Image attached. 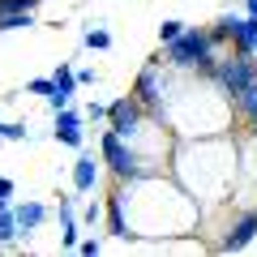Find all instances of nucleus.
Here are the masks:
<instances>
[{
	"label": "nucleus",
	"instance_id": "15",
	"mask_svg": "<svg viewBox=\"0 0 257 257\" xmlns=\"http://www.w3.org/2000/svg\"><path fill=\"white\" fill-rule=\"evenodd\" d=\"M18 236H22V227H18L13 206H9V210H0V248H18Z\"/></svg>",
	"mask_w": 257,
	"mask_h": 257
},
{
	"label": "nucleus",
	"instance_id": "1",
	"mask_svg": "<svg viewBox=\"0 0 257 257\" xmlns=\"http://www.w3.org/2000/svg\"><path fill=\"white\" fill-rule=\"evenodd\" d=\"M107 236L138 240V244H172V240L202 236V206L172 172H142L128 180H111L107 193Z\"/></svg>",
	"mask_w": 257,
	"mask_h": 257
},
{
	"label": "nucleus",
	"instance_id": "21",
	"mask_svg": "<svg viewBox=\"0 0 257 257\" xmlns=\"http://www.w3.org/2000/svg\"><path fill=\"white\" fill-rule=\"evenodd\" d=\"M103 210H107L103 202H90V206L82 210V227H99V223H103Z\"/></svg>",
	"mask_w": 257,
	"mask_h": 257
},
{
	"label": "nucleus",
	"instance_id": "26",
	"mask_svg": "<svg viewBox=\"0 0 257 257\" xmlns=\"http://www.w3.org/2000/svg\"><path fill=\"white\" fill-rule=\"evenodd\" d=\"M13 193H18V184H13L9 176H0V197H13Z\"/></svg>",
	"mask_w": 257,
	"mask_h": 257
},
{
	"label": "nucleus",
	"instance_id": "23",
	"mask_svg": "<svg viewBox=\"0 0 257 257\" xmlns=\"http://www.w3.org/2000/svg\"><path fill=\"white\" fill-rule=\"evenodd\" d=\"M77 253H86V257H99V253H103V240H99V236H86V240H77Z\"/></svg>",
	"mask_w": 257,
	"mask_h": 257
},
{
	"label": "nucleus",
	"instance_id": "9",
	"mask_svg": "<svg viewBox=\"0 0 257 257\" xmlns=\"http://www.w3.org/2000/svg\"><path fill=\"white\" fill-rule=\"evenodd\" d=\"M214 26L223 30V35L231 39V43L240 47V52H253V39H257V18H248V13H223Z\"/></svg>",
	"mask_w": 257,
	"mask_h": 257
},
{
	"label": "nucleus",
	"instance_id": "11",
	"mask_svg": "<svg viewBox=\"0 0 257 257\" xmlns=\"http://www.w3.org/2000/svg\"><path fill=\"white\" fill-rule=\"evenodd\" d=\"M99 176H103V159H94V155H77V163H73V193H94V184H99Z\"/></svg>",
	"mask_w": 257,
	"mask_h": 257
},
{
	"label": "nucleus",
	"instance_id": "27",
	"mask_svg": "<svg viewBox=\"0 0 257 257\" xmlns=\"http://www.w3.org/2000/svg\"><path fill=\"white\" fill-rule=\"evenodd\" d=\"M244 13H248V18H257V0H244Z\"/></svg>",
	"mask_w": 257,
	"mask_h": 257
},
{
	"label": "nucleus",
	"instance_id": "10",
	"mask_svg": "<svg viewBox=\"0 0 257 257\" xmlns=\"http://www.w3.org/2000/svg\"><path fill=\"white\" fill-rule=\"evenodd\" d=\"M52 94H47V107L52 111H60V107H69V103H73V94H77V69L69 60H60L56 64V73H52Z\"/></svg>",
	"mask_w": 257,
	"mask_h": 257
},
{
	"label": "nucleus",
	"instance_id": "29",
	"mask_svg": "<svg viewBox=\"0 0 257 257\" xmlns=\"http://www.w3.org/2000/svg\"><path fill=\"white\" fill-rule=\"evenodd\" d=\"M253 56H257V39H253Z\"/></svg>",
	"mask_w": 257,
	"mask_h": 257
},
{
	"label": "nucleus",
	"instance_id": "16",
	"mask_svg": "<svg viewBox=\"0 0 257 257\" xmlns=\"http://www.w3.org/2000/svg\"><path fill=\"white\" fill-rule=\"evenodd\" d=\"M82 47H86V52H107V47H111V30L107 26H90L82 35Z\"/></svg>",
	"mask_w": 257,
	"mask_h": 257
},
{
	"label": "nucleus",
	"instance_id": "2",
	"mask_svg": "<svg viewBox=\"0 0 257 257\" xmlns=\"http://www.w3.org/2000/svg\"><path fill=\"white\" fill-rule=\"evenodd\" d=\"M172 176L202 206V236H219L231 219V189H236V128L214 138H176Z\"/></svg>",
	"mask_w": 257,
	"mask_h": 257
},
{
	"label": "nucleus",
	"instance_id": "8",
	"mask_svg": "<svg viewBox=\"0 0 257 257\" xmlns=\"http://www.w3.org/2000/svg\"><path fill=\"white\" fill-rule=\"evenodd\" d=\"M163 73H167V60H163V52H159V56H150V60L142 64L138 82H133V94H138V103H142L146 111H155V103H159V90H163Z\"/></svg>",
	"mask_w": 257,
	"mask_h": 257
},
{
	"label": "nucleus",
	"instance_id": "17",
	"mask_svg": "<svg viewBox=\"0 0 257 257\" xmlns=\"http://www.w3.org/2000/svg\"><path fill=\"white\" fill-rule=\"evenodd\" d=\"M52 138L60 142V146H73V150H82V146H86V128H82V124H73V128H52Z\"/></svg>",
	"mask_w": 257,
	"mask_h": 257
},
{
	"label": "nucleus",
	"instance_id": "5",
	"mask_svg": "<svg viewBox=\"0 0 257 257\" xmlns=\"http://www.w3.org/2000/svg\"><path fill=\"white\" fill-rule=\"evenodd\" d=\"M231 210H257V128H236V189Z\"/></svg>",
	"mask_w": 257,
	"mask_h": 257
},
{
	"label": "nucleus",
	"instance_id": "14",
	"mask_svg": "<svg viewBox=\"0 0 257 257\" xmlns=\"http://www.w3.org/2000/svg\"><path fill=\"white\" fill-rule=\"evenodd\" d=\"M138 111H142V103H138V94H133V90L120 94V99H111L107 103V128H124Z\"/></svg>",
	"mask_w": 257,
	"mask_h": 257
},
{
	"label": "nucleus",
	"instance_id": "19",
	"mask_svg": "<svg viewBox=\"0 0 257 257\" xmlns=\"http://www.w3.org/2000/svg\"><path fill=\"white\" fill-rule=\"evenodd\" d=\"M184 35V22L180 18H167L163 26H159V43H172V39H180Z\"/></svg>",
	"mask_w": 257,
	"mask_h": 257
},
{
	"label": "nucleus",
	"instance_id": "24",
	"mask_svg": "<svg viewBox=\"0 0 257 257\" xmlns=\"http://www.w3.org/2000/svg\"><path fill=\"white\" fill-rule=\"evenodd\" d=\"M52 77H35V82H26V94H43V99H47V94H52Z\"/></svg>",
	"mask_w": 257,
	"mask_h": 257
},
{
	"label": "nucleus",
	"instance_id": "4",
	"mask_svg": "<svg viewBox=\"0 0 257 257\" xmlns=\"http://www.w3.org/2000/svg\"><path fill=\"white\" fill-rule=\"evenodd\" d=\"M120 142L133 150V159L142 163V172H172V150H176V133L155 116V111L142 107L138 116L128 120L124 128H116Z\"/></svg>",
	"mask_w": 257,
	"mask_h": 257
},
{
	"label": "nucleus",
	"instance_id": "7",
	"mask_svg": "<svg viewBox=\"0 0 257 257\" xmlns=\"http://www.w3.org/2000/svg\"><path fill=\"white\" fill-rule=\"evenodd\" d=\"M99 159H103V167H107L111 180H128V176H142V163L133 159V150L120 142L116 128H103V138H99Z\"/></svg>",
	"mask_w": 257,
	"mask_h": 257
},
{
	"label": "nucleus",
	"instance_id": "3",
	"mask_svg": "<svg viewBox=\"0 0 257 257\" xmlns=\"http://www.w3.org/2000/svg\"><path fill=\"white\" fill-rule=\"evenodd\" d=\"M155 116L176 138H214L236 128V107H231V94L219 86V77L202 69H176V64H167L163 73Z\"/></svg>",
	"mask_w": 257,
	"mask_h": 257
},
{
	"label": "nucleus",
	"instance_id": "13",
	"mask_svg": "<svg viewBox=\"0 0 257 257\" xmlns=\"http://www.w3.org/2000/svg\"><path fill=\"white\" fill-rule=\"evenodd\" d=\"M231 107H236V128H257V82L231 94Z\"/></svg>",
	"mask_w": 257,
	"mask_h": 257
},
{
	"label": "nucleus",
	"instance_id": "22",
	"mask_svg": "<svg viewBox=\"0 0 257 257\" xmlns=\"http://www.w3.org/2000/svg\"><path fill=\"white\" fill-rule=\"evenodd\" d=\"M82 116L99 124V120H107V103H94V99H90V103H86V107H82Z\"/></svg>",
	"mask_w": 257,
	"mask_h": 257
},
{
	"label": "nucleus",
	"instance_id": "6",
	"mask_svg": "<svg viewBox=\"0 0 257 257\" xmlns=\"http://www.w3.org/2000/svg\"><path fill=\"white\" fill-rule=\"evenodd\" d=\"M210 73L219 77V86L227 94H240L248 82H257V56L253 52H240V47H227V52L214 60Z\"/></svg>",
	"mask_w": 257,
	"mask_h": 257
},
{
	"label": "nucleus",
	"instance_id": "25",
	"mask_svg": "<svg viewBox=\"0 0 257 257\" xmlns=\"http://www.w3.org/2000/svg\"><path fill=\"white\" fill-rule=\"evenodd\" d=\"M94 82H99L94 69H77V86H94Z\"/></svg>",
	"mask_w": 257,
	"mask_h": 257
},
{
	"label": "nucleus",
	"instance_id": "28",
	"mask_svg": "<svg viewBox=\"0 0 257 257\" xmlns=\"http://www.w3.org/2000/svg\"><path fill=\"white\" fill-rule=\"evenodd\" d=\"M9 206H13V197H0V210H9Z\"/></svg>",
	"mask_w": 257,
	"mask_h": 257
},
{
	"label": "nucleus",
	"instance_id": "18",
	"mask_svg": "<svg viewBox=\"0 0 257 257\" xmlns=\"http://www.w3.org/2000/svg\"><path fill=\"white\" fill-rule=\"evenodd\" d=\"M30 128L26 124H9V120H0V142H26Z\"/></svg>",
	"mask_w": 257,
	"mask_h": 257
},
{
	"label": "nucleus",
	"instance_id": "20",
	"mask_svg": "<svg viewBox=\"0 0 257 257\" xmlns=\"http://www.w3.org/2000/svg\"><path fill=\"white\" fill-rule=\"evenodd\" d=\"M77 240H82V223H64L60 227V248H77Z\"/></svg>",
	"mask_w": 257,
	"mask_h": 257
},
{
	"label": "nucleus",
	"instance_id": "12",
	"mask_svg": "<svg viewBox=\"0 0 257 257\" xmlns=\"http://www.w3.org/2000/svg\"><path fill=\"white\" fill-rule=\"evenodd\" d=\"M13 219H18V227H22V236H30V231H39L47 219H52V210H47L43 202H13Z\"/></svg>",
	"mask_w": 257,
	"mask_h": 257
}]
</instances>
